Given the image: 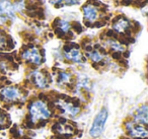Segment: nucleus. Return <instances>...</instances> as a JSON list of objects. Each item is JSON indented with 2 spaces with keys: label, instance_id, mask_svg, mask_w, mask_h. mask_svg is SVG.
<instances>
[{
  "label": "nucleus",
  "instance_id": "obj_2",
  "mask_svg": "<svg viewBox=\"0 0 148 139\" xmlns=\"http://www.w3.org/2000/svg\"><path fill=\"white\" fill-rule=\"evenodd\" d=\"M29 114H31L33 122H38L39 120L48 119L50 117V112L48 110L45 103L38 100L31 105L29 107Z\"/></svg>",
  "mask_w": 148,
  "mask_h": 139
},
{
  "label": "nucleus",
  "instance_id": "obj_13",
  "mask_svg": "<svg viewBox=\"0 0 148 139\" xmlns=\"http://www.w3.org/2000/svg\"><path fill=\"white\" fill-rule=\"evenodd\" d=\"M108 43H109L110 47L112 48V50H113V51H124V47L122 45H120L119 43H117V42L109 41Z\"/></svg>",
  "mask_w": 148,
  "mask_h": 139
},
{
  "label": "nucleus",
  "instance_id": "obj_14",
  "mask_svg": "<svg viewBox=\"0 0 148 139\" xmlns=\"http://www.w3.org/2000/svg\"><path fill=\"white\" fill-rule=\"evenodd\" d=\"M88 57H90V59L95 62H99L101 60V58H103L101 54H99V52L97 51H93L92 53L88 54Z\"/></svg>",
  "mask_w": 148,
  "mask_h": 139
},
{
  "label": "nucleus",
  "instance_id": "obj_22",
  "mask_svg": "<svg viewBox=\"0 0 148 139\" xmlns=\"http://www.w3.org/2000/svg\"><path fill=\"white\" fill-rule=\"evenodd\" d=\"M85 25H86L87 27H90V25H91V23H89V21H85Z\"/></svg>",
  "mask_w": 148,
  "mask_h": 139
},
{
  "label": "nucleus",
  "instance_id": "obj_11",
  "mask_svg": "<svg viewBox=\"0 0 148 139\" xmlns=\"http://www.w3.org/2000/svg\"><path fill=\"white\" fill-rule=\"evenodd\" d=\"M34 81H35L36 84L41 88H44L47 86V79H46L45 76L42 73H40V72H36V73L34 74Z\"/></svg>",
  "mask_w": 148,
  "mask_h": 139
},
{
  "label": "nucleus",
  "instance_id": "obj_8",
  "mask_svg": "<svg viewBox=\"0 0 148 139\" xmlns=\"http://www.w3.org/2000/svg\"><path fill=\"white\" fill-rule=\"evenodd\" d=\"M82 9H83V12H84V17L86 19H88L90 21H93L97 19V12L93 7L89 6V5H85V6H83Z\"/></svg>",
  "mask_w": 148,
  "mask_h": 139
},
{
  "label": "nucleus",
  "instance_id": "obj_12",
  "mask_svg": "<svg viewBox=\"0 0 148 139\" xmlns=\"http://www.w3.org/2000/svg\"><path fill=\"white\" fill-rule=\"evenodd\" d=\"M63 108L65 109L66 112L69 113L70 115H73V116H75V115H77L79 113V109L74 106V105L70 104V103H64Z\"/></svg>",
  "mask_w": 148,
  "mask_h": 139
},
{
  "label": "nucleus",
  "instance_id": "obj_9",
  "mask_svg": "<svg viewBox=\"0 0 148 139\" xmlns=\"http://www.w3.org/2000/svg\"><path fill=\"white\" fill-rule=\"evenodd\" d=\"M65 57L71 61L80 62L82 56H81L80 52L78 51V49H70L68 52H65Z\"/></svg>",
  "mask_w": 148,
  "mask_h": 139
},
{
  "label": "nucleus",
  "instance_id": "obj_17",
  "mask_svg": "<svg viewBox=\"0 0 148 139\" xmlns=\"http://www.w3.org/2000/svg\"><path fill=\"white\" fill-rule=\"evenodd\" d=\"M5 43H6V40H5V38L0 35V49H2L3 46L5 45Z\"/></svg>",
  "mask_w": 148,
  "mask_h": 139
},
{
  "label": "nucleus",
  "instance_id": "obj_18",
  "mask_svg": "<svg viewBox=\"0 0 148 139\" xmlns=\"http://www.w3.org/2000/svg\"><path fill=\"white\" fill-rule=\"evenodd\" d=\"M132 2H133L132 0H122V4L125 5V6H128V5H130Z\"/></svg>",
  "mask_w": 148,
  "mask_h": 139
},
{
  "label": "nucleus",
  "instance_id": "obj_4",
  "mask_svg": "<svg viewBox=\"0 0 148 139\" xmlns=\"http://www.w3.org/2000/svg\"><path fill=\"white\" fill-rule=\"evenodd\" d=\"M0 15L7 19L14 17V9L8 0H0Z\"/></svg>",
  "mask_w": 148,
  "mask_h": 139
},
{
  "label": "nucleus",
  "instance_id": "obj_5",
  "mask_svg": "<svg viewBox=\"0 0 148 139\" xmlns=\"http://www.w3.org/2000/svg\"><path fill=\"white\" fill-rule=\"evenodd\" d=\"M1 96L4 98L5 100H15L21 96V92L17 88L12 87V86H8L5 87L1 90Z\"/></svg>",
  "mask_w": 148,
  "mask_h": 139
},
{
  "label": "nucleus",
  "instance_id": "obj_6",
  "mask_svg": "<svg viewBox=\"0 0 148 139\" xmlns=\"http://www.w3.org/2000/svg\"><path fill=\"white\" fill-rule=\"evenodd\" d=\"M23 58L29 62H32L34 64L41 63V55L39 54L37 49L27 50L23 53Z\"/></svg>",
  "mask_w": 148,
  "mask_h": 139
},
{
  "label": "nucleus",
  "instance_id": "obj_19",
  "mask_svg": "<svg viewBox=\"0 0 148 139\" xmlns=\"http://www.w3.org/2000/svg\"><path fill=\"white\" fill-rule=\"evenodd\" d=\"M90 2L92 3V4L95 5V6H101V1H97V0H91Z\"/></svg>",
  "mask_w": 148,
  "mask_h": 139
},
{
  "label": "nucleus",
  "instance_id": "obj_3",
  "mask_svg": "<svg viewBox=\"0 0 148 139\" xmlns=\"http://www.w3.org/2000/svg\"><path fill=\"white\" fill-rule=\"evenodd\" d=\"M126 127L129 131V134L133 137H146L148 134L146 128L142 125H133L131 123H128Z\"/></svg>",
  "mask_w": 148,
  "mask_h": 139
},
{
  "label": "nucleus",
  "instance_id": "obj_10",
  "mask_svg": "<svg viewBox=\"0 0 148 139\" xmlns=\"http://www.w3.org/2000/svg\"><path fill=\"white\" fill-rule=\"evenodd\" d=\"M129 25H130V23L128 19H120L117 23H114V29L117 32H120V33H121V32H127Z\"/></svg>",
  "mask_w": 148,
  "mask_h": 139
},
{
  "label": "nucleus",
  "instance_id": "obj_15",
  "mask_svg": "<svg viewBox=\"0 0 148 139\" xmlns=\"http://www.w3.org/2000/svg\"><path fill=\"white\" fill-rule=\"evenodd\" d=\"M59 23L61 25L60 30H61L63 33H68V32H69V29H70L69 23H67V21H60Z\"/></svg>",
  "mask_w": 148,
  "mask_h": 139
},
{
  "label": "nucleus",
  "instance_id": "obj_20",
  "mask_svg": "<svg viewBox=\"0 0 148 139\" xmlns=\"http://www.w3.org/2000/svg\"><path fill=\"white\" fill-rule=\"evenodd\" d=\"M27 10H35V9H37V5H36V4L27 5Z\"/></svg>",
  "mask_w": 148,
  "mask_h": 139
},
{
  "label": "nucleus",
  "instance_id": "obj_16",
  "mask_svg": "<svg viewBox=\"0 0 148 139\" xmlns=\"http://www.w3.org/2000/svg\"><path fill=\"white\" fill-rule=\"evenodd\" d=\"M69 79H70V75H69V74L61 73V74H60V76H59V78H58V81H60V82H67V81H69Z\"/></svg>",
  "mask_w": 148,
  "mask_h": 139
},
{
  "label": "nucleus",
  "instance_id": "obj_21",
  "mask_svg": "<svg viewBox=\"0 0 148 139\" xmlns=\"http://www.w3.org/2000/svg\"><path fill=\"white\" fill-rule=\"evenodd\" d=\"M3 123H4V116L0 113V125H2Z\"/></svg>",
  "mask_w": 148,
  "mask_h": 139
},
{
  "label": "nucleus",
  "instance_id": "obj_7",
  "mask_svg": "<svg viewBox=\"0 0 148 139\" xmlns=\"http://www.w3.org/2000/svg\"><path fill=\"white\" fill-rule=\"evenodd\" d=\"M148 114H147V107L143 106L140 109H138L135 113V116H134V119L137 123L139 124H143L146 125L148 122Z\"/></svg>",
  "mask_w": 148,
  "mask_h": 139
},
{
  "label": "nucleus",
  "instance_id": "obj_1",
  "mask_svg": "<svg viewBox=\"0 0 148 139\" xmlns=\"http://www.w3.org/2000/svg\"><path fill=\"white\" fill-rule=\"evenodd\" d=\"M108 115H109V113H108V110L106 108H103L99 111V113L97 115L92 125H91L90 130H89L90 136L97 137L103 133V128H105L106 121H107V119H108Z\"/></svg>",
  "mask_w": 148,
  "mask_h": 139
}]
</instances>
